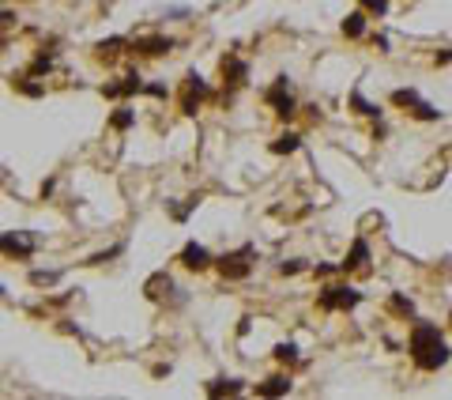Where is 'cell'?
I'll use <instances>...</instances> for the list:
<instances>
[{"label":"cell","instance_id":"6da1fadb","mask_svg":"<svg viewBox=\"0 0 452 400\" xmlns=\"http://www.w3.org/2000/svg\"><path fill=\"white\" fill-rule=\"evenodd\" d=\"M407 351H411V363H415L418 370H426V374L441 370V366L452 359V348L445 343V336H441V329L433 321H415L411 325Z\"/></svg>","mask_w":452,"mask_h":400},{"label":"cell","instance_id":"7a4b0ae2","mask_svg":"<svg viewBox=\"0 0 452 400\" xmlns=\"http://www.w3.org/2000/svg\"><path fill=\"white\" fill-rule=\"evenodd\" d=\"M264 102L276 110L279 121H290V117L298 114V102H294V94H290V76H276V83L264 91Z\"/></svg>","mask_w":452,"mask_h":400},{"label":"cell","instance_id":"3957f363","mask_svg":"<svg viewBox=\"0 0 452 400\" xmlns=\"http://www.w3.org/2000/svg\"><path fill=\"white\" fill-rule=\"evenodd\" d=\"M317 302H320V310H328V314H332V310H354L362 302V291L351 287V283H328Z\"/></svg>","mask_w":452,"mask_h":400},{"label":"cell","instance_id":"277c9868","mask_svg":"<svg viewBox=\"0 0 452 400\" xmlns=\"http://www.w3.org/2000/svg\"><path fill=\"white\" fill-rule=\"evenodd\" d=\"M253 257H256L253 246H241V250H234V253H223V257L215 261V268L223 272V279H245L249 272H253Z\"/></svg>","mask_w":452,"mask_h":400},{"label":"cell","instance_id":"5b68a950","mask_svg":"<svg viewBox=\"0 0 452 400\" xmlns=\"http://www.w3.org/2000/svg\"><path fill=\"white\" fill-rule=\"evenodd\" d=\"M207 94H212L207 79L200 76V72H189V76H185V91H181V114H196Z\"/></svg>","mask_w":452,"mask_h":400},{"label":"cell","instance_id":"8992f818","mask_svg":"<svg viewBox=\"0 0 452 400\" xmlns=\"http://www.w3.org/2000/svg\"><path fill=\"white\" fill-rule=\"evenodd\" d=\"M0 246H4V257H15V261H30V253H34V242L23 230H4Z\"/></svg>","mask_w":452,"mask_h":400},{"label":"cell","instance_id":"52a82bcc","mask_svg":"<svg viewBox=\"0 0 452 400\" xmlns=\"http://www.w3.org/2000/svg\"><path fill=\"white\" fill-rule=\"evenodd\" d=\"M174 50V38L166 34H143V38H132V53L140 57H163V53Z\"/></svg>","mask_w":452,"mask_h":400},{"label":"cell","instance_id":"ba28073f","mask_svg":"<svg viewBox=\"0 0 452 400\" xmlns=\"http://www.w3.org/2000/svg\"><path fill=\"white\" fill-rule=\"evenodd\" d=\"M143 87L147 83H143L136 72H128V76H121V79H113V83L102 87V94H106V99H128V94H140Z\"/></svg>","mask_w":452,"mask_h":400},{"label":"cell","instance_id":"9c48e42d","mask_svg":"<svg viewBox=\"0 0 452 400\" xmlns=\"http://www.w3.org/2000/svg\"><path fill=\"white\" fill-rule=\"evenodd\" d=\"M177 261H181L185 268H192V272H204V268L215 265L212 253H207V246H200V242H189V246L181 250V257H177Z\"/></svg>","mask_w":452,"mask_h":400},{"label":"cell","instance_id":"30bf717a","mask_svg":"<svg viewBox=\"0 0 452 400\" xmlns=\"http://www.w3.org/2000/svg\"><path fill=\"white\" fill-rule=\"evenodd\" d=\"M249 79V65L241 57H223V83H230V87H241Z\"/></svg>","mask_w":452,"mask_h":400},{"label":"cell","instance_id":"8fae6325","mask_svg":"<svg viewBox=\"0 0 452 400\" xmlns=\"http://www.w3.org/2000/svg\"><path fill=\"white\" fill-rule=\"evenodd\" d=\"M207 397H238V393H245V381L241 378H215V381H207Z\"/></svg>","mask_w":452,"mask_h":400},{"label":"cell","instance_id":"7c38bea8","mask_svg":"<svg viewBox=\"0 0 452 400\" xmlns=\"http://www.w3.org/2000/svg\"><path fill=\"white\" fill-rule=\"evenodd\" d=\"M366 261H369V242H366V238H354V242H351V253H347L339 265H343V272H354V268L366 265Z\"/></svg>","mask_w":452,"mask_h":400},{"label":"cell","instance_id":"4fadbf2b","mask_svg":"<svg viewBox=\"0 0 452 400\" xmlns=\"http://www.w3.org/2000/svg\"><path fill=\"white\" fill-rule=\"evenodd\" d=\"M287 393H290L287 374H271V378H264L260 386H256V397H287Z\"/></svg>","mask_w":452,"mask_h":400},{"label":"cell","instance_id":"5bb4252c","mask_svg":"<svg viewBox=\"0 0 452 400\" xmlns=\"http://www.w3.org/2000/svg\"><path fill=\"white\" fill-rule=\"evenodd\" d=\"M366 8H358V12H351V15H347V19L343 23H339V30H343V38H362V34H366Z\"/></svg>","mask_w":452,"mask_h":400},{"label":"cell","instance_id":"9a60e30c","mask_svg":"<svg viewBox=\"0 0 452 400\" xmlns=\"http://www.w3.org/2000/svg\"><path fill=\"white\" fill-rule=\"evenodd\" d=\"M351 106H354V114L369 117V121H381V114H384V110L377 106V102H369L362 91H351Z\"/></svg>","mask_w":452,"mask_h":400},{"label":"cell","instance_id":"2e32d148","mask_svg":"<svg viewBox=\"0 0 452 400\" xmlns=\"http://www.w3.org/2000/svg\"><path fill=\"white\" fill-rule=\"evenodd\" d=\"M298 148H302V136L298 132H282L271 140V155H294Z\"/></svg>","mask_w":452,"mask_h":400},{"label":"cell","instance_id":"e0dca14e","mask_svg":"<svg viewBox=\"0 0 452 400\" xmlns=\"http://www.w3.org/2000/svg\"><path fill=\"white\" fill-rule=\"evenodd\" d=\"M389 102H392V106H400V110H415L418 102H422V94H418L415 87H395Z\"/></svg>","mask_w":452,"mask_h":400},{"label":"cell","instance_id":"ac0fdd59","mask_svg":"<svg viewBox=\"0 0 452 400\" xmlns=\"http://www.w3.org/2000/svg\"><path fill=\"white\" fill-rule=\"evenodd\" d=\"M30 79H34L30 72H27V76H12V87H15L19 94H27V99H42V94H45V83H30Z\"/></svg>","mask_w":452,"mask_h":400},{"label":"cell","instance_id":"d6986e66","mask_svg":"<svg viewBox=\"0 0 452 400\" xmlns=\"http://www.w3.org/2000/svg\"><path fill=\"white\" fill-rule=\"evenodd\" d=\"M125 46H132V42H128V38H121V34H113V38H102L94 50H99V57H117Z\"/></svg>","mask_w":452,"mask_h":400},{"label":"cell","instance_id":"ffe728a7","mask_svg":"<svg viewBox=\"0 0 452 400\" xmlns=\"http://www.w3.org/2000/svg\"><path fill=\"white\" fill-rule=\"evenodd\" d=\"M389 310H392V314H400V317H415V302H411L407 294H400V291H392Z\"/></svg>","mask_w":452,"mask_h":400},{"label":"cell","instance_id":"44dd1931","mask_svg":"<svg viewBox=\"0 0 452 400\" xmlns=\"http://www.w3.org/2000/svg\"><path fill=\"white\" fill-rule=\"evenodd\" d=\"M110 125H113V129H117V132H125V129H132V125H136V110H132V106H121V110H117V114H113V117H110Z\"/></svg>","mask_w":452,"mask_h":400},{"label":"cell","instance_id":"7402d4cb","mask_svg":"<svg viewBox=\"0 0 452 400\" xmlns=\"http://www.w3.org/2000/svg\"><path fill=\"white\" fill-rule=\"evenodd\" d=\"M271 355L279 359V363H287V366H294L298 363V343H276V348H271Z\"/></svg>","mask_w":452,"mask_h":400},{"label":"cell","instance_id":"603a6c76","mask_svg":"<svg viewBox=\"0 0 452 400\" xmlns=\"http://www.w3.org/2000/svg\"><path fill=\"white\" fill-rule=\"evenodd\" d=\"M411 117H415V121H441V110L430 106V102H418V106L411 110Z\"/></svg>","mask_w":452,"mask_h":400},{"label":"cell","instance_id":"cb8c5ba5","mask_svg":"<svg viewBox=\"0 0 452 400\" xmlns=\"http://www.w3.org/2000/svg\"><path fill=\"white\" fill-rule=\"evenodd\" d=\"M50 72H53V57H50V53H38V57L34 61H30V76H50Z\"/></svg>","mask_w":452,"mask_h":400},{"label":"cell","instance_id":"d4e9b609","mask_svg":"<svg viewBox=\"0 0 452 400\" xmlns=\"http://www.w3.org/2000/svg\"><path fill=\"white\" fill-rule=\"evenodd\" d=\"M121 253H125V246H113V250H106V253H94V257L87 261V265H106L110 257H121Z\"/></svg>","mask_w":452,"mask_h":400},{"label":"cell","instance_id":"484cf974","mask_svg":"<svg viewBox=\"0 0 452 400\" xmlns=\"http://www.w3.org/2000/svg\"><path fill=\"white\" fill-rule=\"evenodd\" d=\"M362 8H366L369 15H384L389 12V0H362Z\"/></svg>","mask_w":452,"mask_h":400},{"label":"cell","instance_id":"4316f807","mask_svg":"<svg viewBox=\"0 0 452 400\" xmlns=\"http://www.w3.org/2000/svg\"><path fill=\"white\" fill-rule=\"evenodd\" d=\"M30 283H38V287H42V283H56V272H42V268H38V272H30Z\"/></svg>","mask_w":452,"mask_h":400},{"label":"cell","instance_id":"83f0119b","mask_svg":"<svg viewBox=\"0 0 452 400\" xmlns=\"http://www.w3.org/2000/svg\"><path fill=\"white\" fill-rule=\"evenodd\" d=\"M143 91H147L151 99H166V94H170V87H166V83H147Z\"/></svg>","mask_w":452,"mask_h":400},{"label":"cell","instance_id":"f1b7e54d","mask_svg":"<svg viewBox=\"0 0 452 400\" xmlns=\"http://www.w3.org/2000/svg\"><path fill=\"white\" fill-rule=\"evenodd\" d=\"M302 268H305L302 261H282V265H279V272H282V276H298Z\"/></svg>","mask_w":452,"mask_h":400},{"label":"cell","instance_id":"f546056e","mask_svg":"<svg viewBox=\"0 0 452 400\" xmlns=\"http://www.w3.org/2000/svg\"><path fill=\"white\" fill-rule=\"evenodd\" d=\"M373 46H377V53H389V34H377Z\"/></svg>","mask_w":452,"mask_h":400},{"label":"cell","instance_id":"4dcf8cb0","mask_svg":"<svg viewBox=\"0 0 452 400\" xmlns=\"http://www.w3.org/2000/svg\"><path fill=\"white\" fill-rule=\"evenodd\" d=\"M438 65H452V50H445V53H438Z\"/></svg>","mask_w":452,"mask_h":400}]
</instances>
